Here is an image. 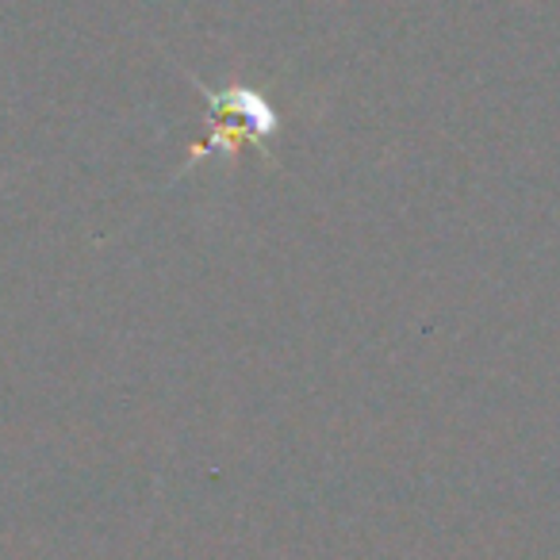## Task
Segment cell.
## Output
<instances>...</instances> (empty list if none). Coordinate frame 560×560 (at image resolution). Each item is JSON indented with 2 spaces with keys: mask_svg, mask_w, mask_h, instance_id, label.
<instances>
[{
  "mask_svg": "<svg viewBox=\"0 0 560 560\" xmlns=\"http://www.w3.org/2000/svg\"><path fill=\"white\" fill-rule=\"evenodd\" d=\"M192 85L203 93L208 101V139L200 147H192L188 154L185 170L192 165L208 162L211 154H223V158H234L242 147H257L265 150V142L280 131V119L272 112V104L265 101L257 89H246V85H226V89H208L203 81L192 78Z\"/></svg>",
  "mask_w": 560,
  "mask_h": 560,
  "instance_id": "6da1fadb",
  "label": "cell"
}]
</instances>
